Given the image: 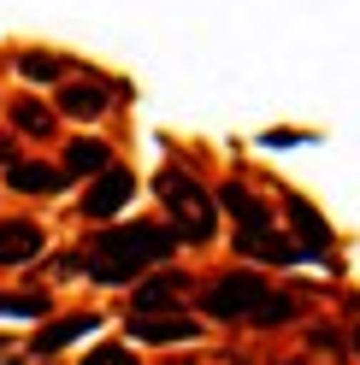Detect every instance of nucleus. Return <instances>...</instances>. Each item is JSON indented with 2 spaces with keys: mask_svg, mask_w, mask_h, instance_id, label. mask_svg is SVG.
Listing matches in <instances>:
<instances>
[{
  "mask_svg": "<svg viewBox=\"0 0 360 365\" xmlns=\"http://www.w3.org/2000/svg\"><path fill=\"white\" fill-rule=\"evenodd\" d=\"M171 247L177 236L166 224H112V230L89 236V247L77 254V271L95 283H142V271L171 259Z\"/></svg>",
  "mask_w": 360,
  "mask_h": 365,
  "instance_id": "nucleus-1",
  "label": "nucleus"
},
{
  "mask_svg": "<svg viewBox=\"0 0 360 365\" xmlns=\"http://www.w3.org/2000/svg\"><path fill=\"white\" fill-rule=\"evenodd\" d=\"M154 189H160V200H166V212H171V236L177 242H189V247H207L213 236H219V212H213V195L201 189V182L189 177V171H160L154 177Z\"/></svg>",
  "mask_w": 360,
  "mask_h": 365,
  "instance_id": "nucleus-2",
  "label": "nucleus"
},
{
  "mask_svg": "<svg viewBox=\"0 0 360 365\" xmlns=\"http://www.w3.org/2000/svg\"><path fill=\"white\" fill-rule=\"evenodd\" d=\"M266 294H272L266 277H254V271H224V277H213L201 289V312H207L213 324H254Z\"/></svg>",
  "mask_w": 360,
  "mask_h": 365,
  "instance_id": "nucleus-3",
  "label": "nucleus"
},
{
  "mask_svg": "<svg viewBox=\"0 0 360 365\" xmlns=\"http://www.w3.org/2000/svg\"><path fill=\"white\" fill-rule=\"evenodd\" d=\"M219 207L236 218V242H260V236L278 230V212L266 207L254 189H242V182H224V189H219Z\"/></svg>",
  "mask_w": 360,
  "mask_h": 365,
  "instance_id": "nucleus-4",
  "label": "nucleus"
},
{
  "mask_svg": "<svg viewBox=\"0 0 360 365\" xmlns=\"http://www.w3.org/2000/svg\"><path fill=\"white\" fill-rule=\"evenodd\" d=\"M130 195H136V177H130L124 165H106L101 177H89V189H83V200H77V212H83V218H95V224H106Z\"/></svg>",
  "mask_w": 360,
  "mask_h": 365,
  "instance_id": "nucleus-5",
  "label": "nucleus"
},
{
  "mask_svg": "<svg viewBox=\"0 0 360 365\" xmlns=\"http://www.w3.org/2000/svg\"><path fill=\"white\" fill-rule=\"evenodd\" d=\"M184 301H189V277H184V271H154V277H142V283H136L130 318H154V312H166V307L184 312Z\"/></svg>",
  "mask_w": 360,
  "mask_h": 365,
  "instance_id": "nucleus-6",
  "label": "nucleus"
},
{
  "mask_svg": "<svg viewBox=\"0 0 360 365\" xmlns=\"http://www.w3.org/2000/svg\"><path fill=\"white\" fill-rule=\"evenodd\" d=\"M106 106H112V83H106V77H95V71L59 88V112H65V118L95 124V118H106Z\"/></svg>",
  "mask_w": 360,
  "mask_h": 365,
  "instance_id": "nucleus-7",
  "label": "nucleus"
},
{
  "mask_svg": "<svg viewBox=\"0 0 360 365\" xmlns=\"http://www.w3.org/2000/svg\"><path fill=\"white\" fill-rule=\"evenodd\" d=\"M278 200H284V218H289V230H296V236H301L296 247H301V254H307V259H313V254H325V247H331V224H325L319 212H313V207H307V200H301V195H289V189H284Z\"/></svg>",
  "mask_w": 360,
  "mask_h": 365,
  "instance_id": "nucleus-8",
  "label": "nucleus"
},
{
  "mask_svg": "<svg viewBox=\"0 0 360 365\" xmlns=\"http://www.w3.org/2000/svg\"><path fill=\"white\" fill-rule=\"evenodd\" d=\"M41 224L36 218H0V265H30L41 254Z\"/></svg>",
  "mask_w": 360,
  "mask_h": 365,
  "instance_id": "nucleus-9",
  "label": "nucleus"
},
{
  "mask_svg": "<svg viewBox=\"0 0 360 365\" xmlns=\"http://www.w3.org/2000/svg\"><path fill=\"white\" fill-rule=\"evenodd\" d=\"M130 336H136V341H195V336H201V318H189V312L130 318Z\"/></svg>",
  "mask_w": 360,
  "mask_h": 365,
  "instance_id": "nucleus-10",
  "label": "nucleus"
},
{
  "mask_svg": "<svg viewBox=\"0 0 360 365\" xmlns=\"http://www.w3.org/2000/svg\"><path fill=\"white\" fill-rule=\"evenodd\" d=\"M6 189H18V195H59L65 189V171L59 165H41V159H12V165H6Z\"/></svg>",
  "mask_w": 360,
  "mask_h": 365,
  "instance_id": "nucleus-11",
  "label": "nucleus"
},
{
  "mask_svg": "<svg viewBox=\"0 0 360 365\" xmlns=\"http://www.w3.org/2000/svg\"><path fill=\"white\" fill-rule=\"evenodd\" d=\"M106 165H119V159H112V148H106V142H95V135H77V142L65 148V159H59L65 182H71V177H101Z\"/></svg>",
  "mask_w": 360,
  "mask_h": 365,
  "instance_id": "nucleus-12",
  "label": "nucleus"
},
{
  "mask_svg": "<svg viewBox=\"0 0 360 365\" xmlns=\"http://www.w3.org/2000/svg\"><path fill=\"white\" fill-rule=\"evenodd\" d=\"M12 71L24 77V83H65L77 65L65 59V53H54V48H24V53L12 59Z\"/></svg>",
  "mask_w": 360,
  "mask_h": 365,
  "instance_id": "nucleus-13",
  "label": "nucleus"
},
{
  "mask_svg": "<svg viewBox=\"0 0 360 365\" xmlns=\"http://www.w3.org/2000/svg\"><path fill=\"white\" fill-rule=\"evenodd\" d=\"M101 324V312H71V318H54L48 330H36V341H30V354H59V348H71L77 336H89Z\"/></svg>",
  "mask_w": 360,
  "mask_h": 365,
  "instance_id": "nucleus-14",
  "label": "nucleus"
},
{
  "mask_svg": "<svg viewBox=\"0 0 360 365\" xmlns=\"http://www.w3.org/2000/svg\"><path fill=\"white\" fill-rule=\"evenodd\" d=\"M12 130L18 135H36V142H48L59 130V112H48L41 101H12Z\"/></svg>",
  "mask_w": 360,
  "mask_h": 365,
  "instance_id": "nucleus-15",
  "label": "nucleus"
},
{
  "mask_svg": "<svg viewBox=\"0 0 360 365\" xmlns=\"http://www.w3.org/2000/svg\"><path fill=\"white\" fill-rule=\"evenodd\" d=\"M296 318H301V301H296V294H266V307L254 312V324L272 330V324H296Z\"/></svg>",
  "mask_w": 360,
  "mask_h": 365,
  "instance_id": "nucleus-16",
  "label": "nucleus"
},
{
  "mask_svg": "<svg viewBox=\"0 0 360 365\" xmlns=\"http://www.w3.org/2000/svg\"><path fill=\"white\" fill-rule=\"evenodd\" d=\"M48 294H0V318H41Z\"/></svg>",
  "mask_w": 360,
  "mask_h": 365,
  "instance_id": "nucleus-17",
  "label": "nucleus"
},
{
  "mask_svg": "<svg viewBox=\"0 0 360 365\" xmlns=\"http://www.w3.org/2000/svg\"><path fill=\"white\" fill-rule=\"evenodd\" d=\"M83 365H136V354L119 348V341H101V348H89V354H83Z\"/></svg>",
  "mask_w": 360,
  "mask_h": 365,
  "instance_id": "nucleus-18",
  "label": "nucleus"
},
{
  "mask_svg": "<svg viewBox=\"0 0 360 365\" xmlns=\"http://www.w3.org/2000/svg\"><path fill=\"white\" fill-rule=\"evenodd\" d=\"M307 336H313V348H336V330H325V324H313Z\"/></svg>",
  "mask_w": 360,
  "mask_h": 365,
  "instance_id": "nucleus-19",
  "label": "nucleus"
},
{
  "mask_svg": "<svg viewBox=\"0 0 360 365\" xmlns=\"http://www.w3.org/2000/svg\"><path fill=\"white\" fill-rule=\"evenodd\" d=\"M0 165H12V142H6V135H0Z\"/></svg>",
  "mask_w": 360,
  "mask_h": 365,
  "instance_id": "nucleus-20",
  "label": "nucleus"
},
{
  "mask_svg": "<svg viewBox=\"0 0 360 365\" xmlns=\"http://www.w3.org/2000/svg\"><path fill=\"white\" fill-rule=\"evenodd\" d=\"M284 365H313V359H284Z\"/></svg>",
  "mask_w": 360,
  "mask_h": 365,
  "instance_id": "nucleus-21",
  "label": "nucleus"
},
{
  "mask_svg": "<svg viewBox=\"0 0 360 365\" xmlns=\"http://www.w3.org/2000/svg\"><path fill=\"white\" fill-rule=\"evenodd\" d=\"M354 354H360V330H354Z\"/></svg>",
  "mask_w": 360,
  "mask_h": 365,
  "instance_id": "nucleus-22",
  "label": "nucleus"
},
{
  "mask_svg": "<svg viewBox=\"0 0 360 365\" xmlns=\"http://www.w3.org/2000/svg\"><path fill=\"white\" fill-rule=\"evenodd\" d=\"M0 354H6V341H0Z\"/></svg>",
  "mask_w": 360,
  "mask_h": 365,
  "instance_id": "nucleus-23",
  "label": "nucleus"
}]
</instances>
